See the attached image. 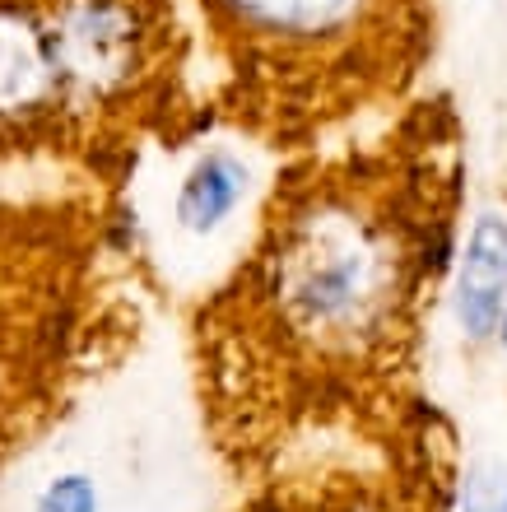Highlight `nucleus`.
Segmentation results:
<instances>
[{"label":"nucleus","instance_id":"6","mask_svg":"<svg viewBox=\"0 0 507 512\" xmlns=\"http://www.w3.org/2000/svg\"><path fill=\"white\" fill-rule=\"evenodd\" d=\"M456 512H507V461H475L461 480Z\"/></svg>","mask_w":507,"mask_h":512},{"label":"nucleus","instance_id":"1","mask_svg":"<svg viewBox=\"0 0 507 512\" xmlns=\"http://www.w3.org/2000/svg\"><path fill=\"white\" fill-rule=\"evenodd\" d=\"M461 233L466 122L447 89L280 159L242 252L187 312L205 433L238 485L447 512L424 364Z\"/></svg>","mask_w":507,"mask_h":512},{"label":"nucleus","instance_id":"3","mask_svg":"<svg viewBox=\"0 0 507 512\" xmlns=\"http://www.w3.org/2000/svg\"><path fill=\"white\" fill-rule=\"evenodd\" d=\"M214 131L307 154L428 89L442 0H187Z\"/></svg>","mask_w":507,"mask_h":512},{"label":"nucleus","instance_id":"8","mask_svg":"<svg viewBox=\"0 0 507 512\" xmlns=\"http://www.w3.org/2000/svg\"><path fill=\"white\" fill-rule=\"evenodd\" d=\"M498 345H503V354H507V312H503V322H498Z\"/></svg>","mask_w":507,"mask_h":512},{"label":"nucleus","instance_id":"7","mask_svg":"<svg viewBox=\"0 0 507 512\" xmlns=\"http://www.w3.org/2000/svg\"><path fill=\"white\" fill-rule=\"evenodd\" d=\"M38 512H98V489L89 485V475H56L42 489Z\"/></svg>","mask_w":507,"mask_h":512},{"label":"nucleus","instance_id":"5","mask_svg":"<svg viewBox=\"0 0 507 512\" xmlns=\"http://www.w3.org/2000/svg\"><path fill=\"white\" fill-rule=\"evenodd\" d=\"M247 182H252V163L242 149L228 140H210L196 145V159L187 163V173L173 191V219L177 229L191 238H210L238 215V205L247 201Z\"/></svg>","mask_w":507,"mask_h":512},{"label":"nucleus","instance_id":"2","mask_svg":"<svg viewBox=\"0 0 507 512\" xmlns=\"http://www.w3.org/2000/svg\"><path fill=\"white\" fill-rule=\"evenodd\" d=\"M214 135L187 0H0V163L126 196L149 149Z\"/></svg>","mask_w":507,"mask_h":512},{"label":"nucleus","instance_id":"4","mask_svg":"<svg viewBox=\"0 0 507 512\" xmlns=\"http://www.w3.org/2000/svg\"><path fill=\"white\" fill-rule=\"evenodd\" d=\"M452 317L466 345L498 340V322L507 312V215L484 210L461 233V252L452 270Z\"/></svg>","mask_w":507,"mask_h":512}]
</instances>
